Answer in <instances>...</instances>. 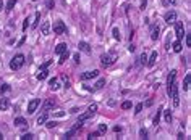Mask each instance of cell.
<instances>
[{
  "label": "cell",
  "instance_id": "32",
  "mask_svg": "<svg viewBox=\"0 0 191 140\" xmlns=\"http://www.w3.org/2000/svg\"><path fill=\"white\" fill-rule=\"evenodd\" d=\"M139 137H141V139H147V130L146 129H141L139 130Z\"/></svg>",
  "mask_w": 191,
  "mask_h": 140
},
{
  "label": "cell",
  "instance_id": "38",
  "mask_svg": "<svg viewBox=\"0 0 191 140\" xmlns=\"http://www.w3.org/2000/svg\"><path fill=\"white\" fill-rule=\"evenodd\" d=\"M57 126V122L55 121H49V122H47V127H49V129H52V127H55Z\"/></svg>",
  "mask_w": 191,
  "mask_h": 140
},
{
  "label": "cell",
  "instance_id": "16",
  "mask_svg": "<svg viewBox=\"0 0 191 140\" xmlns=\"http://www.w3.org/2000/svg\"><path fill=\"white\" fill-rule=\"evenodd\" d=\"M68 50V47H66V44H58L55 47V53L57 55H60V53H63V52Z\"/></svg>",
  "mask_w": 191,
  "mask_h": 140
},
{
  "label": "cell",
  "instance_id": "42",
  "mask_svg": "<svg viewBox=\"0 0 191 140\" xmlns=\"http://www.w3.org/2000/svg\"><path fill=\"white\" fill-rule=\"evenodd\" d=\"M105 130H107V126L105 124H101V126H99V132H105Z\"/></svg>",
  "mask_w": 191,
  "mask_h": 140
},
{
  "label": "cell",
  "instance_id": "25",
  "mask_svg": "<svg viewBox=\"0 0 191 140\" xmlns=\"http://www.w3.org/2000/svg\"><path fill=\"white\" fill-rule=\"evenodd\" d=\"M160 113H162V108H159V111H157V114L154 116V124H159V121H160Z\"/></svg>",
  "mask_w": 191,
  "mask_h": 140
},
{
  "label": "cell",
  "instance_id": "18",
  "mask_svg": "<svg viewBox=\"0 0 191 140\" xmlns=\"http://www.w3.org/2000/svg\"><path fill=\"white\" fill-rule=\"evenodd\" d=\"M8 106H10V103H8V98H2V100H0V110H2V111L8 110Z\"/></svg>",
  "mask_w": 191,
  "mask_h": 140
},
{
  "label": "cell",
  "instance_id": "19",
  "mask_svg": "<svg viewBox=\"0 0 191 140\" xmlns=\"http://www.w3.org/2000/svg\"><path fill=\"white\" fill-rule=\"evenodd\" d=\"M190 80H191V76L186 74L185 80H183V90H188V89H190Z\"/></svg>",
  "mask_w": 191,
  "mask_h": 140
},
{
  "label": "cell",
  "instance_id": "4",
  "mask_svg": "<svg viewBox=\"0 0 191 140\" xmlns=\"http://www.w3.org/2000/svg\"><path fill=\"white\" fill-rule=\"evenodd\" d=\"M170 94H172V98H173V106H178L180 105V97H178V87H176L175 82H173V85H172Z\"/></svg>",
  "mask_w": 191,
  "mask_h": 140
},
{
  "label": "cell",
  "instance_id": "48",
  "mask_svg": "<svg viewBox=\"0 0 191 140\" xmlns=\"http://www.w3.org/2000/svg\"><path fill=\"white\" fill-rule=\"evenodd\" d=\"M32 2H36V0H32Z\"/></svg>",
  "mask_w": 191,
  "mask_h": 140
},
{
  "label": "cell",
  "instance_id": "39",
  "mask_svg": "<svg viewBox=\"0 0 191 140\" xmlns=\"http://www.w3.org/2000/svg\"><path fill=\"white\" fill-rule=\"evenodd\" d=\"M28 26H29V20L26 18V20H25V23H23V31H26V29H28Z\"/></svg>",
  "mask_w": 191,
  "mask_h": 140
},
{
  "label": "cell",
  "instance_id": "24",
  "mask_svg": "<svg viewBox=\"0 0 191 140\" xmlns=\"http://www.w3.org/2000/svg\"><path fill=\"white\" fill-rule=\"evenodd\" d=\"M47 77V69H39V74H37V79L39 80H42V79H45Z\"/></svg>",
  "mask_w": 191,
  "mask_h": 140
},
{
  "label": "cell",
  "instance_id": "1",
  "mask_svg": "<svg viewBox=\"0 0 191 140\" xmlns=\"http://www.w3.org/2000/svg\"><path fill=\"white\" fill-rule=\"evenodd\" d=\"M23 65H25V55H21V53L15 55L13 58H11V61H10V68H11L13 71L23 68Z\"/></svg>",
  "mask_w": 191,
  "mask_h": 140
},
{
  "label": "cell",
  "instance_id": "27",
  "mask_svg": "<svg viewBox=\"0 0 191 140\" xmlns=\"http://www.w3.org/2000/svg\"><path fill=\"white\" fill-rule=\"evenodd\" d=\"M15 5H16V0H10V2L7 3V10H8V11H11Z\"/></svg>",
  "mask_w": 191,
  "mask_h": 140
},
{
  "label": "cell",
  "instance_id": "28",
  "mask_svg": "<svg viewBox=\"0 0 191 140\" xmlns=\"http://www.w3.org/2000/svg\"><path fill=\"white\" fill-rule=\"evenodd\" d=\"M164 113H165V122H168V124H170V121H172V113H170V110L164 111Z\"/></svg>",
  "mask_w": 191,
  "mask_h": 140
},
{
  "label": "cell",
  "instance_id": "44",
  "mask_svg": "<svg viewBox=\"0 0 191 140\" xmlns=\"http://www.w3.org/2000/svg\"><path fill=\"white\" fill-rule=\"evenodd\" d=\"M73 60H75V63H80V55L75 53V55H73Z\"/></svg>",
  "mask_w": 191,
  "mask_h": 140
},
{
  "label": "cell",
  "instance_id": "13",
  "mask_svg": "<svg viewBox=\"0 0 191 140\" xmlns=\"http://www.w3.org/2000/svg\"><path fill=\"white\" fill-rule=\"evenodd\" d=\"M159 32H160V27H159L157 24H154L151 27V39L152 40H157V39H159Z\"/></svg>",
  "mask_w": 191,
  "mask_h": 140
},
{
  "label": "cell",
  "instance_id": "34",
  "mask_svg": "<svg viewBox=\"0 0 191 140\" xmlns=\"http://www.w3.org/2000/svg\"><path fill=\"white\" fill-rule=\"evenodd\" d=\"M32 139H34V135L32 134H25L23 137H21V140H32Z\"/></svg>",
  "mask_w": 191,
  "mask_h": 140
},
{
  "label": "cell",
  "instance_id": "47",
  "mask_svg": "<svg viewBox=\"0 0 191 140\" xmlns=\"http://www.w3.org/2000/svg\"><path fill=\"white\" fill-rule=\"evenodd\" d=\"M2 139H3V135H2V132H0V140H2Z\"/></svg>",
  "mask_w": 191,
  "mask_h": 140
},
{
  "label": "cell",
  "instance_id": "21",
  "mask_svg": "<svg viewBox=\"0 0 191 140\" xmlns=\"http://www.w3.org/2000/svg\"><path fill=\"white\" fill-rule=\"evenodd\" d=\"M45 121H47V113H42V114L39 116V118H37V124H44Z\"/></svg>",
  "mask_w": 191,
  "mask_h": 140
},
{
  "label": "cell",
  "instance_id": "35",
  "mask_svg": "<svg viewBox=\"0 0 191 140\" xmlns=\"http://www.w3.org/2000/svg\"><path fill=\"white\" fill-rule=\"evenodd\" d=\"M104 84H105V79H101L97 84H96V89H102V87H104Z\"/></svg>",
  "mask_w": 191,
  "mask_h": 140
},
{
  "label": "cell",
  "instance_id": "29",
  "mask_svg": "<svg viewBox=\"0 0 191 140\" xmlns=\"http://www.w3.org/2000/svg\"><path fill=\"white\" fill-rule=\"evenodd\" d=\"M112 32H113V39L120 40V31L117 29V27H113V31H112Z\"/></svg>",
  "mask_w": 191,
  "mask_h": 140
},
{
  "label": "cell",
  "instance_id": "22",
  "mask_svg": "<svg viewBox=\"0 0 191 140\" xmlns=\"http://www.w3.org/2000/svg\"><path fill=\"white\" fill-rule=\"evenodd\" d=\"M10 89L11 87L8 84H2L0 85V94H7V92H10Z\"/></svg>",
  "mask_w": 191,
  "mask_h": 140
},
{
  "label": "cell",
  "instance_id": "23",
  "mask_svg": "<svg viewBox=\"0 0 191 140\" xmlns=\"http://www.w3.org/2000/svg\"><path fill=\"white\" fill-rule=\"evenodd\" d=\"M66 58H68V50L63 52V53H60V60H58V63H60V65H63V63L66 61Z\"/></svg>",
  "mask_w": 191,
  "mask_h": 140
},
{
  "label": "cell",
  "instance_id": "9",
  "mask_svg": "<svg viewBox=\"0 0 191 140\" xmlns=\"http://www.w3.org/2000/svg\"><path fill=\"white\" fill-rule=\"evenodd\" d=\"M99 76V71L94 69V71H86V73H83L81 74V79L83 80H88V79H92V77H97Z\"/></svg>",
  "mask_w": 191,
  "mask_h": 140
},
{
  "label": "cell",
  "instance_id": "7",
  "mask_svg": "<svg viewBox=\"0 0 191 140\" xmlns=\"http://www.w3.org/2000/svg\"><path fill=\"white\" fill-rule=\"evenodd\" d=\"M175 34L178 37V40H181L183 35H185V27H183V24L181 23H176V21H175Z\"/></svg>",
  "mask_w": 191,
  "mask_h": 140
},
{
  "label": "cell",
  "instance_id": "17",
  "mask_svg": "<svg viewBox=\"0 0 191 140\" xmlns=\"http://www.w3.org/2000/svg\"><path fill=\"white\" fill-rule=\"evenodd\" d=\"M181 50H183L181 42H180V40H175V42H173V52H175V53H180Z\"/></svg>",
  "mask_w": 191,
  "mask_h": 140
},
{
  "label": "cell",
  "instance_id": "41",
  "mask_svg": "<svg viewBox=\"0 0 191 140\" xmlns=\"http://www.w3.org/2000/svg\"><path fill=\"white\" fill-rule=\"evenodd\" d=\"M164 2V5H173L175 3V0H162Z\"/></svg>",
  "mask_w": 191,
  "mask_h": 140
},
{
  "label": "cell",
  "instance_id": "2",
  "mask_svg": "<svg viewBox=\"0 0 191 140\" xmlns=\"http://www.w3.org/2000/svg\"><path fill=\"white\" fill-rule=\"evenodd\" d=\"M96 111H97V105H91L89 108H88V111H86V113H83V114L80 116V119L78 121H81V122H84L86 119H89V118H92V116L96 114Z\"/></svg>",
  "mask_w": 191,
  "mask_h": 140
},
{
  "label": "cell",
  "instance_id": "6",
  "mask_svg": "<svg viewBox=\"0 0 191 140\" xmlns=\"http://www.w3.org/2000/svg\"><path fill=\"white\" fill-rule=\"evenodd\" d=\"M175 77H176V71L172 69L170 74H168V77H167V92H168V94H170L172 85H173V82H175Z\"/></svg>",
  "mask_w": 191,
  "mask_h": 140
},
{
  "label": "cell",
  "instance_id": "30",
  "mask_svg": "<svg viewBox=\"0 0 191 140\" xmlns=\"http://www.w3.org/2000/svg\"><path fill=\"white\" fill-rule=\"evenodd\" d=\"M97 137H99V132H92V134L88 135V140H96Z\"/></svg>",
  "mask_w": 191,
  "mask_h": 140
},
{
  "label": "cell",
  "instance_id": "14",
  "mask_svg": "<svg viewBox=\"0 0 191 140\" xmlns=\"http://www.w3.org/2000/svg\"><path fill=\"white\" fill-rule=\"evenodd\" d=\"M78 47H80L81 52H84V53H91V45L88 44V42H80Z\"/></svg>",
  "mask_w": 191,
  "mask_h": 140
},
{
  "label": "cell",
  "instance_id": "8",
  "mask_svg": "<svg viewBox=\"0 0 191 140\" xmlns=\"http://www.w3.org/2000/svg\"><path fill=\"white\" fill-rule=\"evenodd\" d=\"M39 105H40V100H39V98H34V100H31L29 103H28V113H29V114H32V113L36 111V108H37Z\"/></svg>",
  "mask_w": 191,
  "mask_h": 140
},
{
  "label": "cell",
  "instance_id": "45",
  "mask_svg": "<svg viewBox=\"0 0 191 140\" xmlns=\"http://www.w3.org/2000/svg\"><path fill=\"white\" fill-rule=\"evenodd\" d=\"M146 3H147V0H143V3H141V8H144V7H146Z\"/></svg>",
  "mask_w": 191,
  "mask_h": 140
},
{
  "label": "cell",
  "instance_id": "33",
  "mask_svg": "<svg viewBox=\"0 0 191 140\" xmlns=\"http://www.w3.org/2000/svg\"><path fill=\"white\" fill-rule=\"evenodd\" d=\"M141 110H143V103H138V105H136V108H135V114H139Z\"/></svg>",
  "mask_w": 191,
  "mask_h": 140
},
{
  "label": "cell",
  "instance_id": "10",
  "mask_svg": "<svg viewBox=\"0 0 191 140\" xmlns=\"http://www.w3.org/2000/svg\"><path fill=\"white\" fill-rule=\"evenodd\" d=\"M164 18H165V23H168V24H172V23H175L176 21V11H168V13H165V16H164Z\"/></svg>",
  "mask_w": 191,
  "mask_h": 140
},
{
  "label": "cell",
  "instance_id": "20",
  "mask_svg": "<svg viewBox=\"0 0 191 140\" xmlns=\"http://www.w3.org/2000/svg\"><path fill=\"white\" fill-rule=\"evenodd\" d=\"M49 84H50L52 90H58V89H60V85H58V80H57V79H50Z\"/></svg>",
  "mask_w": 191,
  "mask_h": 140
},
{
  "label": "cell",
  "instance_id": "11",
  "mask_svg": "<svg viewBox=\"0 0 191 140\" xmlns=\"http://www.w3.org/2000/svg\"><path fill=\"white\" fill-rule=\"evenodd\" d=\"M54 106H55V100H54V98H47V100H45V103L42 105V110H44L45 113H47V111L52 110Z\"/></svg>",
  "mask_w": 191,
  "mask_h": 140
},
{
  "label": "cell",
  "instance_id": "26",
  "mask_svg": "<svg viewBox=\"0 0 191 140\" xmlns=\"http://www.w3.org/2000/svg\"><path fill=\"white\" fill-rule=\"evenodd\" d=\"M15 124L16 126H25L26 124V119H25V118H16V119H15Z\"/></svg>",
  "mask_w": 191,
  "mask_h": 140
},
{
  "label": "cell",
  "instance_id": "12",
  "mask_svg": "<svg viewBox=\"0 0 191 140\" xmlns=\"http://www.w3.org/2000/svg\"><path fill=\"white\" fill-rule=\"evenodd\" d=\"M40 32H42L44 35H49V34H50V23H49V21H42Z\"/></svg>",
  "mask_w": 191,
  "mask_h": 140
},
{
  "label": "cell",
  "instance_id": "31",
  "mask_svg": "<svg viewBox=\"0 0 191 140\" xmlns=\"http://www.w3.org/2000/svg\"><path fill=\"white\" fill-rule=\"evenodd\" d=\"M121 108H123V110H130V108H131V101H123V103H121Z\"/></svg>",
  "mask_w": 191,
  "mask_h": 140
},
{
  "label": "cell",
  "instance_id": "40",
  "mask_svg": "<svg viewBox=\"0 0 191 140\" xmlns=\"http://www.w3.org/2000/svg\"><path fill=\"white\" fill-rule=\"evenodd\" d=\"M40 20V13H36V21H34V24H32V27H36L37 26V21Z\"/></svg>",
  "mask_w": 191,
  "mask_h": 140
},
{
  "label": "cell",
  "instance_id": "37",
  "mask_svg": "<svg viewBox=\"0 0 191 140\" xmlns=\"http://www.w3.org/2000/svg\"><path fill=\"white\" fill-rule=\"evenodd\" d=\"M50 63H52V60H47V61H45V63H44V65L40 66V69H47V66L50 65Z\"/></svg>",
  "mask_w": 191,
  "mask_h": 140
},
{
  "label": "cell",
  "instance_id": "15",
  "mask_svg": "<svg viewBox=\"0 0 191 140\" xmlns=\"http://www.w3.org/2000/svg\"><path fill=\"white\" fill-rule=\"evenodd\" d=\"M156 60H157V52H152L151 56L147 58L146 65H147V66H154V65H156Z\"/></svg>",
  "mask_w": 191,
  "mask_h": 140
},
{
  "label": "cell",
  "instance_id": "46",
  "mask_svg": "<svg viewBox=\"0 0 191 140\" xmlns=\"http://www.w3.org/2000/svg\"><path fill=\"white\" fill-rule=\"evenodd\" d=\"M2 8H3V2L0 0V11H2Z\"/></svg>",
  "mask_w": 191,
  "mask_h": 140
},
{
  "label": "cell",
  "instance_id": "3",
  "mask_svg": "<svg viewBox=\"0 0 191 140\" xmlns=\"http://www.w3.org/2000/svg\"><path fill=\"white\" fill-rule=\"evenodd\" d=\"M66 32V26H65V23L63 21H55L54 23V34H65Z\"/></svg>",
  "mask_w": 191,
  "mask_h": 140
},
{
  "label": "cell",
  "instance_id": "5",
  "mask_svg": "<svg viewBox=\"0 0 191 140\" xmlns=\"http://www.w3.org/2000/svg\"><path fill=\"white\" fill-rule=\"evenodd\" d=\"M113 61H115V55H112V53H105L101 56V63L104 66H110Z\"/></svg>",
  "mask_w": 191,
  "mask_h": 140
},
{
  "label": "cell",
  "instance_id": "43",
  "mask_svg": "<svg viewBox=\"0 0 191 140\" xmlns=\"http://www.w3.org/2000/svg\"><path fill=\"white\" fill-rule=\"evenodd\" d=\"M186 47H191V35H186Z\"/></svg>",
  "mask_w": 191,
  "mask_h": 140
},
{
  "label": "cell",
  "instance_id": "36",
  "mask_svg": "<svg viewBox=\"0 0 191 140\" xmlns=\"http://www.w3.org/2000/svg\"><path fill=\"white\" fill-rule=\"evenodd\" d=\"M139 60H141V65H146V61H147V56H146V53H143Z\"/></svg>",
  "mask_w": 191,
  "mask_h": 140
}]
</instances>
